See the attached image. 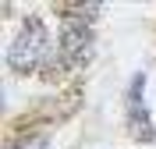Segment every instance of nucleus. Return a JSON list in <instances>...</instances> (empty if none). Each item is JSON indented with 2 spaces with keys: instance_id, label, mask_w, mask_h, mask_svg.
I'll list each match as a JSON object with an SVG mask.
<instances>
[{
  "instance_id": "nucleus-1",
  "label": "nucleus",
  "mask_w": 156,
  "mask_h": 149,
  "mask_svg": "<svg viewBox=\"0 0 156 149\" xmlns=\"http://www.w3.org/2000/svg\"><path fill=\"white\" fill-rule=\"evenodd\" d=\"M46 50H50L46 25L39 18H25L21 29H18V36H14L11 46H7V68L14 71V75H29V71H36L39 64H43Z\"/></svg>"
},
{
  "instance_id": "nucleus-2",
  "label": "nucleus",
  "mask_w": 156,
  "mask_h": 149,
  "mask_svg": "<svg viewBox=\"0 0 156 149\" xmlns=\"http://www.w3.org/2000/svg\"><path fill=\"white\" fill-rule=\"evenodd\" d=\"M92 57V29L82 21H68L60 29V68H85Z\"/></svg>"
},
{
  "instance_id": "nucleus-4",
  "label": "nucleus",
  "mask_w": 156,
  "mask_h": 149,
  "mask_svg": "<svg viewBox=\"0 0 156 149\" xmlns=\"http://www.w3.org/2000/svg\"><path fill=\"white\" fill-rule=\"evenodd\" d=\"M60 11L68 14V21H82V25H85V21H92L103 7H99V4H64Z\"/></svg>"
},
{
  "instance_id": "nucleus-5",
  "label": "nucleus",
  "mask_w": 156,
  "mask_h": 149,
  "mask_svg": "<svg viewBox=\"0 0 156 149\" xmlns=\"http://www.w3.org/2000/svg\"><path fill=\"white\" fill-rule=\"evenodd\" d=\"M7 149H46V135H25V139L11 142Z\"/></svg>"
},
{
  "instance_id": "nucleus-3",
  "label": "nucleus",
  "mask_w": 156,
  "mask_h": 149,
  "mask_svg": "<svg viewBox=\"0 0 156 149\" xmlns=\"http://www.w3.org/2000/svg\"><path fill=\"white\" fill-rule=\"evenodd\" d=\"M142 85H146V78L138 75V78L131 82V89H128V128H131L135 139L153 142L156 131H153V121H149V110L142 107Z\"/></svg>"
}]
</instances>
